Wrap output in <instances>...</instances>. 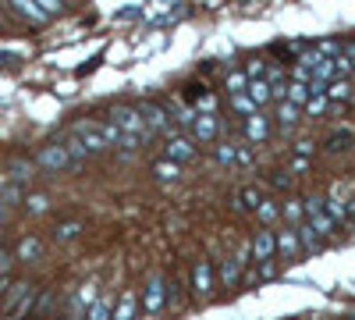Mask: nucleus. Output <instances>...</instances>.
Returning <instances> with one entry per match:
<instances>
[{
	"label": "nucleus",
	"instance_id": "c03bdc74",
	"mask_svg": "<svg viewBox=\"0 0 355 320\" xmlns=\"http://www.w3.org/2000/svg\"><path fill=\"white\" fill-rule=\"evenodd\" d=\"M234 164H239V167H249V164H252V146H249L245 139H239V150H234Z\"/></svg>",
	"mask_w": 355,
	"mask_h": 320
},
{
	"label": "nucleus",
	"instance_id": "393cba45",
	"mask_svg": "<svg viewBox=\"0 0 355 320\" xmlns=\"http://www.w3.org/2000/svg\"><path fill=\"white\" fill-rule=\"evenodd\" d=\"M281 217L288 221V228H299V224H306L302 199H288V203H281Z\"/></svg>",
	"mask_w": 355,
	"mask_h": 320
},
{
	"label": "nucleus",
	"instance_id": "4468645a",
	"mask_svg": "<svg viewBox=\"0 0 355 320\" xmlns=\"http://www.w3.org/2000/svg\"><path fill=\"white\" fill-rule=\"evenodd\" d=\"M192 288H196V296H210L214 292V264L206 256L192 264Z\"/></svg>",
	"mask_w": 355,
	"mask_h": 320
},
{
	"label": "nucleus",
	"instance_id": "ea45409f",
	"mask_svg": "<svg viewBox=\"0 0 355 320\" xmlns=\"http://www.w3.org/2000/svg\"><path fill=\"white\" fill-rule=\"evenodd\" d=\"M270 189H277V192H288V189H295V174H291L288 167H281V171H270Z\"/></svg>",
	"mask_w": 355,
	"mask_h": 320
},
{
	"label": "nucleus",
	"instance_id": "6e6552de",
	"mask_svg": "<svg viewBox=\"0 0 355 320\" xmlns=\"http://www.w3.org/2000/svg\"><path fill=\"white\" fill-rule=\"evenodd\" d=\"M100 299V281H85L75 288V296L68 299V317L71 320H85V310Z\"/></svg>",
	"mask_w": 355,
	"mask_h": 320
},
{
	"label": "nucleus",
	"instance_id": "f257e3e1",
	"mask_svg": "<svg viewBox=\"0 0 355 320\" xmlns=\"http://www.w3.org/2000/svg\"><path fill=\"white\" fill-rule=\"evenodd\" d=\"M36 292L40 288L33 285V281H11V288H8V296L0 299V313L4 317H18V320H25L28 313H33V303H36Z\"/></svg>",
	"mask_w": 355,
	"mask_h": 320
},
{
	"label": "nucleus",
	"instance_id": "ddd939ff",
	"mask_svg": "<svg viewBox=\"0 0 355 320\" xmlns=\"http://www.w3.org/2000/svg\"><path fill=\"white\" fill-rule=\"evenodd\" d=\"M224 135V121L217 118V114H199L196 125H192V139L196 142H214Z\"/></svg>",
	"mask_w": 355,
	"mask_h": 320
},
{
	"label": "nucleus",
	"instance_id": "4c0bfd02",
	"mask_svg": "<svg viewBox=\"0 0 355 320\" xmlns=\"http://www.w3.org/2000/svg\"><path fill=\"white\" fill-rule=\"evenodd\" d=\"M227 103H231V110L239 114V118H252V114H259V107H256L245 93H242V96H227Z\"/></svg>",
	"mask_w": 355,
	"mask_h": 320
},
{
	"label": "nucleus",
	"instance_id": "49530a36",
	"mask_svg": "<svg viewBox=\"0 0 355 320\" xmlns=\"http://www.w3.org/2000/svg\"><path fill=\"white\" fill-rule=\"evenodd\" d=\"M234 264H239L242 271L252 264V242H242V246H239V253H234Z\"/></svg>",
	"mask_w": 355,
	"mask_h": 320
},
{
	"label": "nucleus",
	"instance_id": "9d476101",
	"mask_svg": "<svg viewBox=\"0 0 355 320\" xmlns=\"http://www.w3.org/2000/svg\"><path fill=\"white\" fill-rule=\"evenodd\" d=\"M352 146H355V128H348V125L331 128L327 139H323V153H331V157H341V153H348Z\"/></svg>",
	"mask_w": 355,
	"mask_h": 320
},
{
	"label": "nucleus",
	"instance_id": "39448f33",
	"mask_svg": "<svg viewBox=\"0 0 355 320\" xmlns=\"http://www.w3.org/2000/svg\"><path fill=\"white\" fill-rule=\"evenodd\" d=\"M71 135L85 146V153L89 157H96V153H107L110 146H107V139H103V128H100V121H93V118H82V121H75V128H71Z\"/></svg>",
	"mask_w": 355,
	"mask_h": 320
},
{
	"label": "nucleus",
	"instance_id": "a878e982",
	"mask_svg": "<svg viewBox=\"0 0 355 320\" xmlns=\"http://www.w3.org/2000/svg\"><path fill=\"white\" fill-rule=\"evenodd\" d=\"M82 235V221H61L53 228V242H61V246H68V242H75Z\"/></svg>",
	"mask_w": 355,
	"mask_h": 320
},
{
	"label": "nucleus",
	"instance_id": "412c9836",
	"mask_svg": "<svg viewBox=\"0 0 355 320\" xmlns=\"http://www.w3.org/2000/svg\"><path fill=\"white\" fill-rule=\"evenodd\" d=\"M266 135H270V118H263V114L245 118V142H263Z\"/></svg>",
	"mask_w": 355,
	"mask_h": 320
},
{
	"label": "nucleus",
	"instance_id": "20e7f679",
	"mask_svg": "<svg viewBox=\"0 0 355 320\" xmlns=\"http://www.w3.org/2000/svg\"><path fill=\"white\" fill-rule=\"evenodd\" d=\"M135 110H139V118L146 121V128H150V135H178L174 132V125H171V118H167V110H164V103H153V100H142V103H135Z\"/></svg>",
	"mask_w": 355,
	"mask_h": 320
},
{
	"label": "nucleus",
	"instance_id": "5fc2aeb1",
	"mask_svg": "<svg viewBox=\"0 0 355 320\" xmlns=\"http://www.w3.org/2000/svg\"><path fill=\"white\" fill-rule=\"evenodd\" d=\"M0 18H4V11H0Z\"/></svg>",
	"mask_w": 355,
	"mask_h": 320
},
{
	"label": "nucleus",
	"instance_id": "8fccbe9b",
	"mask_svg": "<svg viewBox=\"0 0 355 320\" xmlns=\"http://www.w3.org/2000/svg\"><path fill=\"white\" fill-rule=\"evenodd\" d=\"M288 171L295 174V178H299V174H306V171H309V160H302V157H291V160H288Z\"/></svg>",
	"mask_w": 355,
	"mask_h": 320
},
{
	"label": "nucleus",
	"instance_id": "c85d7f7f",
	"mask_svg": "<svg viewBox=\"0 0 355 320\" xmlns=\"http://www.w3.org/2000/svg\"><path fill=\"white\" fill-rule=\"evenodd\" d=\"M245 90H249V78H245V71H242V68H234V71L224 78V93H227V96H242Z\"/></svg>",
	"mask_w": 355,
	"mask_h": 320
},
{
	"label": "nucleus",
	"instance_id": "a211bd4d",
	"mask_svg": "<svg viewBox=\"0 0 355 320\" xmlns=\"http://www.w3.org/2000/svg\"><path fill=\"white\" fill-rule=\"evenodd\" d=\"M277 253H281V260H295V256L302 253L295 228H281V231H277Z\"/></svg>",
	"mask_w": 355,
	"mask_h": 320
},
{
	"label": "nucleus",
	"instance_id": "f03ea898",
	"mask_svg": "<svg viewBox=\"0 0 355 320\" xmlns=\"http://www.w3.org/2000/svg\"><path fill=\"white\" fill-rule=\"evenodd\" d=\"M64 8H68L64 0H11V4H8L11 15L33 22V25H46L50 18L64 15Z\"/></svg>",
	"mask_w": 355,
	"mask_h": 320
},
{
	"label": "nucleus",
	"instance_id": "09e8293b",
	"mask_svg": "<svg viewBox=\"0 0 355 320\" xmlns=\"http://www.w3.org/2000/svg\"><path fill=\"white\" fill-rule=\"evenodd\" d=\"M277 274V267H274V260H266V264H259V271H256V281H270Z\"/></svg>",
	"mask_w": 355,
	"mask_h": 320
},
{
	"label": "nucleus",
	"instance_id": "37998d69",
	"mask_svg": "<svg viewBox=\"0 0 355 320\" xmlns=\"http://www.w3.org/2000/svg\"><path fill=\"white\" fill-rule=\"evenodd\" d=\"M334 75H338V78H348V82H352V75H355V65L348 61L345 53H338V57H334Z\"/></svg>",
	"mask_w": 355,
	"mask_h": 320
},
{
	"label": "nucleus",
	"instance_id": "aec40b11",
	"mask_svg": "<svg viewBox=\"0 0 355 320\" xmlns=\"http://www.w3.org/2000/svg\"><path fill=\"white\" fill-rule=\"evenodd\" d=\"M295 235H299V246H302V253H320L323 249V239H320V231L306 221V224H299L295 228Z\"/></svg>",
	"mask_w": 355,
	"mask_h": 320
},
{
	"label": "nucleus",
	"instance_id": "2eb2a0df",
	"mask_svg": "<svg viewBox=\"0 0 355 320\" xmlns=\"http://www.w3.org/2000/svg\"><path fill=\"white\" fill-rule=\"evenodd\" d=\"M259 203H263V192L256 185H245L231 196V210H239V214H256L259 210Z\"/></svg>",
	"mask_w": 355,
	"mask_h": 320
},
{
	"label": "nucleus",
	"instance_id": "b1692460",
	"mask_svg": "<svg viewBox=\"0 0 355 320\" xmlns=\"http://www.w3.org/2000/svg\"><path fill=\"white\" fill-rule=\"evenodd\" d=\"M135 313H139V296L125 292L121 299H117V306H114V320H135Z\"/></svg>",
	"mask_w": 355,
	"mask_h": 320
},
{
	"label": "nucleus",
	"instance_id": "c9c22d12",
	"mask_svg": "<svg viewBox=\"0 0 355 320\" xmlns=\"http://www.w3.org/2000/svg\"><path fill=\"white\" fill-rule=\"evenodd\" d=\"M245 96H249L256 107H266V103H270V85H266V78H259V82H249Z\"/></svg>",
	"mask_w": 355,
	"mask_h": 320
},
{
	"label": "nucleus",
	"instance_id": "58836bf2",
	"mask_svg": "<svg viewBox=\"0 0 355 320\" xmlns=\"http://www.w3.org/2000/svg\"><path fill=\"white\" fill-rule=\"evenodd\" d=\"M61 146L68 150V160H71V167L75 164H82V160H89V153H85V146L75 139V135H68V139H61Z\"/></svg>",
	"mask_w": 355,
	"mask_h": 320
},
{
	"label": "nucleus",
	"instance_id": "f3484780",
	"mask_svg": "<svg viewBox=\"0 0 355 320\" xmlns=\"http://www.w3.org/2000/svg\"><path fill=\"white\" fill-rule=\"evenodd\" d=\"M53 306H57V288H40L36 292V303H33V320H46L50 313H53Z\"/></svg>",
	"mask_w": 355,
	"mask_h": 320
},
{
	"label": "nucleus",
	"instance_id": "2f4dec72",
	"mask_svg": "<svg viewBox=\"0 0 355 320\" xmlns=\"http://www.w3.org/2000/svg\"><path fill=\"white\" fill-rule=\"evenodd\" d=\"M21 207H25V214L40 217V214H46V210H50V196H43V192H28V196L21 199Z\"/></svg>",
	"mask_w": 355,
	"mask_h": 320
},
{
	"label": "nucleus",
	"instance_id": "79ce46f5",
	"mask_svg": "<svg viewBox=\"0 0 355 320\" xmlns=\"http://www.w3.org/2000/svg\"><path fill=\"white\" fill-rule=\"evenodd\" d=\"M327 107H331L327 96H313V100L302 107V118H320V114H327Z\"/></svg>",
	"mask_w": 355,
	"mask_h": 320
},
{
	"label": "nucleus",
	"instance_id": "603ef678",
	"mask_svg": "<svg viewBox=\"0 0 355 320\" xmlns=\"http://www.w3.org/2000/svg\"><path fill=\"white\" fill-rule=\"evenodd\" d=\"M8 288H11V274H8V278H0V299L8 296Z\"/></svg>",
	"mask_w": 355,
	"mask_h": 320
},
{
	"label": "nucleus",
	"instance_id": "7ed1b4c3",
	"mask_svg": "<svg viewBox=\"0 0 355 320\" xmlns=\"http://www.w3.org/2000/svg\"><path fill=\"white\" fill-rule=\"evenodd\" d=\"M107 121L121 132V135H128V139H153L150 135V128H146V121L139 118V110L135 107H128V103H114L110 110H107Z\"/></svg>",
	"mask_w": 355,
	"mask_h": 320
},
{
	"label": "nucleus",
	"instance_id": "cd10ccee",
	"mask_svg": "<svg viewBox=\"0 0 355 320\" xmlns=\"http://www.w3.org/2000/svg\"><path fill=\"white\" fill-rule=\"evenodd\" d=\"M153 178H157V182H164V185H171V182L182 178V167L171 164V160H157V164H153Z\"/></svg>",
	"mask_w": 355,
	"mask_h": 320
},
{
	"label": "nucleus",
	"instance_id": "de8ad7c7",
	"mask_svg": "<svg viewBox=\"0 0 355 320\" xmlns=\"http://www.w3.org/2000/svg\"><path fill=\"white\" fill-rule=\"evenodd\" d=\"M313 153H316V142H313V139H299V142H295V157L309 160Z\"/></svg>",
	"mask_w": 355,
	"mask_h": 320
},
{
	"label": "nucleus",
	"instance_id": "4be33fe9",
	"mask_svg": "<svg viewBox=\"0 0 355 320\" xmlns=\"http://www.w3.org/2000/svg\"><path fill=\"white\" fill-rule=\"evenodd\" d=\"M256 221H259L263 228H274V224L281 221V203H277V199H270V196H263L259 210H256Z\"/></svg>",
	"mask_w": 355,
	"mask_h": 320
},
{
	"label": "nucleus",
	"instance_id": "423d86ee",
	"mask_svg": "<svg viewBox=\"0 0 355 320\" xmlns=\"http://www.w3.org/2000/svg\"><path fill=\"white\" fill-rule=\"evenodd\" d=\"M196 157H199V146H196L192 135H182V132H178V135H171V139L164 142V160H171V164H178V167H182V164H192Z\"/></svg>",
	"mask_w": 355,
	"mask_h": 320
},
{
	"label": "nucleus",
	"instance_id": "e433bc0d",
	"mask_svg": "<svg viewBox=\"0 0 355 320\" xmlns=\"http://www.w3.org/2000/svg\"><path fill=\"white\" fill-rule=\"evenodd\" d=\"M323 61H327V57H323L316 47H309V50H302V53H299V61H295V65H299V68H306V71L313 75V71H316Z\"/></svg>",
	"mask_w": 355,
	"mask_h": 320
},
{
	"label": "nucleus",
	"instance_id": "6ab92c4d",
	"mask_svg": "<svg viewBox=\"0 0 355 320\" xmlns=\"http://www.w3.org/2000/svg\"><path fill=\"white\" fill-rule=\"evenodd\" d=\"M33 178H36V164L33 160H11V167H8V182L11 185H25Z\"/></svg>",
	"mask_w": 355,
	"mask_h": 320
},
{
	"label": "nucleus",
	"instance_id": "f8f14e48",
	"mask_svg": "<svg viewBox=\"0 0 355 320\" xmlns=\"http://www.w3.org/2000/svg\"><path fill=\"white\" fill-rule=\"evenodd\" d=\"M274 256H277V231L263 228L252 239V264H266V260H274Z\"/></svg>",
	"mask_w": 355,
	"mask_h": 320
},
{
	"label": "nucleus",
	"instance_id": "3c124183",
	"mask_svg": "<svg viewBox=\"0 0 355 320\" xmlns=\"http://www.w3.org/2000/svg\"><path fill=\"white\" fill-rule=\"evenodd\" d=\"M345 214H348V224H355V192L345 199Z\"/></svg>",
	"mask_w": 355,
	"mask_h": 320
},
{
	"label": "nucleus",
	"instance_id": "a19ab883",
	"mask_svg": "<svg viewBox=\"0 0 355 320\" xmlns=\"http://www.w3.org/2000/svg\"><path fill=\"white\" fill-rule=\"evenodd\" d=\"M266 68H270V65H266L263 57H249V65H245L242 71H245L249 82H259V78H266Z\"/></svg>",
	"mask_w": 355,
	"mask_h": 320
},
{
	"label": "nucleus",
	"instance_id": "5701e85b",
	"mask_svg": "<svg viewBox=\"0 0 355 320\" xmlns=\"http://www.w3.org/2000/svg\"><path fill=\"white\" fill-rule=\"evenodd\" d=\"M274 118H277V125L288 132V128H295V125L302 121V110H299V107H291V103L284 100V103H277V107H274Z\"/></svg>",
	"mask_w": 355,
	"mask_h": 320
},
{
	"label": "nucleus",
	"instance_id": "9b49d317",
	"mask_svg": "<svg viewBox=\"0 0 355 320\" xmlns=\"http://www.w3.org/2000/svg\"><path fill=\"white\" fill-rule=\"evenodd\" d=\"M164 303H167V281L160 274H153L142 288V306H146V313H160Z\"/></svg>",
	"mask_w": 355,
	"mask_h": 320
},
{
	"label": "nucleus",
	"instance_id": "72a5a7b5",
	"mask_svg": "<svg viewBox=\"0 0 355 320\" xmlns=\"http://www.w3.org/2000/svg\"><path fill=\"white\" fill-rule=\"evenodd\" d=\"M234 150H239V142H234V139H217V150H214L217 164L220 167H234Z\"/></svg>",
	"mask_w": 355,
	"mask_h": 320
},
{
	"label": "nucleus",
	"instance_id": "473e14b6",
	"mask_svg": "<svg viewBox=\"0 0 355 320\" xmlns=\"http://www.w3.org/2000/svg\"><path fill=\"white\" fill-rule=\"evenodd\" d=\"M85 320H114V303H110V296H100L93 306L85 310Z\"/></svg>",
	"mask_w": 355,
	"mask_h": 320
},
{
	"label": "nucleus",
	"instance_id": "dca6fc26",
	"mask_svg": "<svg viewBox=\"0 0 355 320\" xmlns=\"http://www.w3.org/2000/svg\"><path fill=\"white\" fill-rule=\"evenodd\" d=\"M40 256H43V239L40 235H25L15 246V260H18V264H36Z\"/></svg>",
	"mask_w": 355,
	"mask_h": 320
},
{
	"label": "nucleus",
	"instance_id": "1a4fd4ad",
	"mask_svg": "<svg viewBox=\"0 0 355 320\" xmlns=\"http://www.w3.org/2000/svg\"><path fill=\"white\" fill-rule=\"evenodd\" d=\"M164 110H167V118H171V125H178V128H192L196 125V107H189L182 96H167L164 100Z\"/></svg>",
	"mask_w": 355,
	"mask_h": 320
},
{
	"label": "nucleus",
	"instance_id": "0eeeda50",
	"mask_svg": "<svg viewBox=\"0 0 355 320\" xmlns=\"http://www.w3.org/2000/svg\"><path fill=\"white\" fill-rule=\"evenodd\" d=\"M33 164H36V171H46V174H61V171L71 167L68 150L61 146V142H46V146L33 157Z\"/></svg>",
	"mask_w": 355,
	"mask_h": 320
},
{
	"label": "nucleus",
	"instance_id": "bb28decb",
	"mask_svg": "<svg viewBox=\"0 0 355 320\" xmlns=\"http://www.w3.org/2000/svg\"><path fill=\"white\" fill-rule=\"evenodd\" d=\"M352 96H355V85H352L348 78H334V82H331V90H327V100H331V103H348Z\"/></svg>",
	"mask_w": 355,
	"mask_h": 320
},
{
	"label": "nucleus",
	"instance_id": "a18cd8bd",
	"mask_svg": "<svg viewBox=\"0 0 355 320\" xmlns=\"http://www.w3.org/2000/svg\"><path fill=\"white\" fill-rule=\"evenodd\" d=\"M15 264H18V260H15V249H4V246H0V278H8Z\"/></svg>",
	"mask_w": 355,
	"mask_h": 320
},
{
	"label": "nucleus",
	"instance_id": "c756f323",
	"mask_svg": "<svg viewBox=\"0 0 355 320\" xmlns=\"http://www.w3.org/2000/svg\"><path fill=\"white\" fill-rule=\"evenodd\" d=\"M323 210H327V217L341 228V224H348V214H345V199H338V196H323Z\"/></svg>",
	"mask_w": 355,
	"mask_h": 320
},
{
	"label": "nucleus",
	"instance_id": "7c9ffc66",
	"mask_svg": "<svg viewBox=\"0 0 355 320\" xmlns=\"http://www.w3.org/2000/svg\"><path fill=\"white\" fill-rule=\"evenodd\" d=\"M146 15H150V22H174V18H182L185 15V8L182 4H160V8H150V11H146Z\"/></svg>",
	"mask_w": 355,
	"mask_h": 320
},
{
	"label": "nucleus",
	"instance_id": "f704fd0d",
	"mask_svg": "<svg viewBox=\"0 0 355 320\" xmlns=\"http://www.w3.org/2000/svg\"><path fill=\"white\" fill-rule=\"evenodd\" d=\"M242 274H245V271H242L239 264H234V256L220 264V285H224V288H234V285L242 281Z\"/></svg>",
	"mask_w": 355,
	"mask_h": 320
},
{
	"label": "nucleus",
	"instance_id": "864d4df0",
	"mask_svg": "<svg viewBox=\"0 0 355 320\" xmlns=\"http://www.w3.org/2000/svg\"><path fill=\"white\" fill-rule=\"evenodd\" d=\"M352 85H355V75H352Z\"/></svg>",
	"mask_w": 355,
	"mask_h": 320
}]
</instances>
